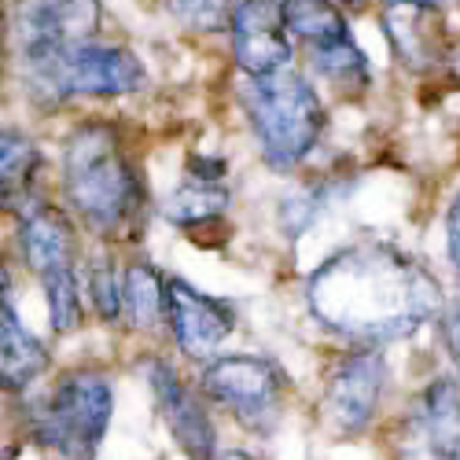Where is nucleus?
Masks as SVG:
<instances>
[{"mask_svg": "<svg viewBox=\"0 0 460 460\" xmlns=\"http://www.w3.org/2000/svg\"><path fill=\"white\" fill-rule=\"evenodd\" d=\"M243 107L254 126L261 159L273 170L298 166L317 147L324 133V107L310 78L298 70H273L261 78H247Z\"/></svg>", "mask_w": 460, "mask_h": 460, "instance_id": "39448f33", "label": "nucleus"}, {"mask_svg": "<svg viewBox=\"0 0 460 460\" xmlns=\"http://www.w3.org/2000/svg\"><path fill=\"white\" fill-rule=\"evenodd\" d=\"M203 391L217 405H225L247 431L270 435L284 405V376L273 361L254 354L214 358L203 372Z\"/></svg>", "mask_w": 460, "mask_h": 460, "instance_id": "0eeeda50", "label": "nucleus"}, {"mask_svg": "<svg viewBox=\"0 0 460 460\" xmlns=\"http://www.w3.org/2000/svg\"><path fill=\"white\" fill-rule=\"evenodd\" d=\"M163 273L147 258H133L122 270V317L137 332H151L163 324Z\"/></svg>", "mask_w": 460, "mask_h": 460, "instance_id": "a211bd4d", "label": "nucleus"}, {"mask_svg": "<svg viewBox=\"0 0 460 460\" xmlns=\"http://www.w3.org/2000/svg\"><path fill=\"white\" fill-rule=\"evenodd\" d=\"M15 243L22 265L41 280V288L78 277V225L63 207L33 199L15 217Z\"/></svg>", "mask_w": 460, "mask_h": 460, "instance_id": "1a4fd4ad", "label": "nucleus"}, {"mask_svg": "<svg viewBox=\"0 0 460 460\" xmlns=\"http://www.w3.org/2000/svg\"><path fill=\"white\" fill-rule=\"evenodd\" d=\"M233 52L247 78L284 70L291 63V33L280 15V0H240L233 12Z\"/></svg>", "mask_w": 460, "mask_h": 460, "instance_id": "4468645a", "label": "nucleus"}, {"mask_svg": "<svg viewBox=\"0 0 460 460\" xmlns=\"http://www.w3.org/2000/svg\"><path fill=\"white\" fill-rule=\"evenodd\" d=\"M163 321L173 332L177 350L191 361H207L221 350V342L233 335L236 328V310L221 298H210L203 291H196L191 284H184L181 277H166L163 280Z\"/></svg>", "mask_w": 460, "mask_h": 460, "instance_id": "9d476101", "label": "nucleus"}, {"mask_svg": "<svg viewBox=\"0 0 460 460\" xmlns=\"http://www.w3.org/2000/svg\"><path fill=\"white\" fill-rule=\"evenodd\" d=\"M59 188L66 214L82 221L93 236L129 243L144 233L147 188L114 122L89 119L66 133L59 155Z\"/></svg>", "mask_w": 460, "mask_h": 460, "instance_id": "f03ea898", "label": "nucleus"}, {"mask_svg": "<svg viewBox=\"0 0 460 460\" xmlns=\"http://www.w3.org/2000/svg\"><path fill=\"white\" fill-rule=\"evenodd\" d=\"M217 460H261V456L243 453V449H228V453H225V456H217Z\"/></svg>", "mask_w": 460, "mask_h": 460, "instance_id": "a878e982", "label": "nucleus"}, {"mask_svg": "<svg viewBox=\"0 0 460 460\" xmlns=\"http://www.w3.org/2000/svg\"><path fill=\"white\" fill-rule=\"evenodd\" d=\"M144 368H147V387L155 394V405L166 420L173 442L181 446V453L188 460H214V442H217L214 424L207 416V405L196 398V391L163 358L144 361Z\"/></svg>", "mask_w": 460, "mask_h": 460, "instance_id": "ddd939ff", "label": "nucleus"}, {"mask_svg": "<svg viewBox=\"0 0 460 460\" xmlns=\"http://www.w3.org/2000/svg\"><path fill=\"white\" fill-rule=\"evenodd\" d=\"M335 4H350V8H358V4H365V0H335Z\"/></svg>", "mask_w": 460, "mask_h": 460, "instance_id": "cd10ccee", "label": "nucleus"}, {"mask_svg": "<svg viewBox=\"0 0 460 460\" xmlns=\"http://www.w3.org/2000/svg\"><path fill=\"white\" fill-rule=\"evenodd\" d=\"M4 49H8V19L4 8H0V82H4Z\"/></svg>", "mask_w": 460, "mask_h": 460, "instance_id": "393cba45", "label": "nucleus"}, {"mask_svg": "<svg viewBox=\"0 0 460 460\" xmlns=\"http://www.w3.org/2000/svg\"><path fill=\"white\" fill-rule=\"evenodd\" d=\"M15 66L22 93L37 111H59L78 96L85 100L129 96L147 82V70L137 52H129L126 45L100 41V37L70 45L56 56L22 59Z\"/></svg>", "mask_w": 460, "mask_h": 460, "instance_id": "7ed1b4c3", "label": "nucleus"}, {"mask_svg": "<svg viewBox=\"0 0 460 460\" xmlns=\"http://www.w3.org/2000/svg\"><path fill=\"white\" fill-rule=\"evenodd\" d=\"M446 243H449L453 270L460 273V196L453 199V207H449V214H446Z\"/></svg>", "mask_w": 460, "mask_h": 460, "instance_id": "5701e85b", "label": "nucleus"}, {"mask_svg": "<svg viewBox=\"0 0 460 460\" xmlns=\"http://www.w3.org/2000/svg\"><path fill=\"white\" fill-rule=\"evenodd\" d=\"M240 0H166V12L184 26V30H196V33H217L233 22Z\"/></svg>", "mask_w": 460, "mask_h": 460, "instance_id": "412c9836", "label": "nucleus"}, {"mask_svg": "<svg viewBox=\"0 0 460 460\" xmlns=\"http://www.w3.org/2000/svg\"><path fill=\"white\" fill-rule=\"evenodd\" d=\"M103 30L100 0H15L8 15V37L15 63L56 56L70 45L93 41Z\"/></svg>", "mask_w": 460, "mask_h": 460, "instance_id": "6e6552de", "label": "nucleus"}, {"mask_svg": "<svg viewBox=\"0 0 460 460\" xmlns=\"http://www.w3.org/2000/svg\"><path fill=\"white\" fill-rule=\"evenodd\" d=\"M280 15L288 33L305 45L314 70L328 85L347 96H358L372 85V66L335 0H280Z\"/></svg>", "mask_w": 460, "mask_h": 460, "instance_id": "423d86ee", "label": "nucleus"}, {"mask_svg": "<svg viewBox=\"0 0 460 460\" xmlns=\"http://www.w3.org/2000/svg\"><path fill=\"white\" fill-rule=\"evenodd\" d=\"M305 305L332 335L383 347L409 339L442 314V288L428 265L383 243H361L332 254L305 280Z\"/></svg>", "mask_w": 460, "mask_h": 460, "instance_id": "f257e3e1", "label": "nucleus"}, {"mask_svg": "<svg viewBox=\"0 0 460 460\" xmlns=\"http://www.w3.org/2000/svg\"><path fill=\"white\" fill-rule=\"evenodd\" d=\"M387 387V365L372 350L347 354L328 376L324 387V424L335 435H361L379 409Z\"/></svg>", "mask_w": 460, "mask_h": 460, "instance_id": "9b49d317", "label": "nucleus"}, {"mask_svg": "<svg viewBox=\"0 0 460 460\" xmlns=\"http://www.w3.org/2000/svg\"><path fill=\"white\" fill-rule=\"evenodd\" d=\"M114 416V387L96 368H70L26 405L30 438L59 460H96Z\"/></svg>", "mask_w": 460, "mask_h": 460, "instance_id": "20e7f679", "label": "nucleus"}, {"mask_svg": "<svg viewBox=\"0 0 460 460\" xmlns=\"http://www.w3.org/2000/svg\"><path fill=\"white\" fill-rule=\"evenodd\" d=\"M19 453V446H8V449H0V460H12Z\"/></svg>", "mask_w": 460, "mask_h": 460, "instance_id": "bb28decb", "label": "nucleus"}, {"mask_svg": "<svg viewBox=\"0 0 460 460\" xmlns=\"http://www.w3.org/2000/svg\"><path fill=\"white\" fill-rule=\"evenodd\" d=\"M12 295V265H8V254L0 247V298Z\"/></svg>", "mask_w": 460, "mask_h": 460, "instance_id": "b1692460", "label": "nucleus"}, {"mask_svg": "<svg viewBox=\"0 0 460 460\" xmlns=\"http://www.w3.org/2000/svg\"><path fill=\"white\" fill-rule=\"evenodd\" d=\"M45 155L22 129L0 126V217H19L33 199H41Z\"/></svg>", "mask_w": 460, "mask_h": 460, "instance_id": "f3484780", "label": "nucleus"}, {"mask_svg": "<svg viewBox=\"0 0 460 460\" xmlns=\"http://www.w3.org/2000/svg\"><path fill=\"white\" fill-rule=\"evenodd\" d=\"M228 203H233V196H228V188L221 181L188 177L184 184H177L166 196L163 214L177 228H196V225H217L225 217Z\"/></svg>", "mask_w": 460, "mask_h": 460, "instance_id": "6ab92c4d", "label": "nucleus"}, {"mask_svg": "<svg viewBox=\"0 0 460 460\" xmlns=\"http://www.w3.org/2000/svg\"><path fill=\"white\" fill-rule=\"evenodd\" d=\"M82 280H85L82 288L89 291V302H93L96 317L107 321V324L119 321V317H122V270L114 265V258L103 254V251L89 254L85 277H82Z\"/></svg>", "mask_w": 460, "mask_h": 460, "instance_id": "aec40b11", "label": "nucleus"}, {"mask_svg": "<svg viewBox=\"0 0 460 460\" xmlns=\"http://www.w3.org/2000/svg\"><path fill=\"white\" fill-rule=\"evenodd\" d=\"M442 317V339H446V350H449V358H453V365L460 368V302H453L446 314H438Z\"/></svg>", "mask_w": 460, "mask_h": 460, "instance_id": "4be33fe9", "label": "nucleus"}, {"mask_svg": "<svg viewBox=\"0 0 460 460\" xmlns=\"http://www.w3.org/2000/svg\"><path fill=\"white\" fill-rule=\"evenodd\" d=\"M49 365L52 350L22 324L15 305L0 298V394L22 398L49 372Z\"/></svg>", "mask_w": 460, "mask_h": 460, "instance_id": "dca6fc26", "label": "nucleus"}, {"mask_svg": "<svg viewBox=\"0 0 460 460\" xmlns=\"http://www.w3.org/2000/svg\"><path fill=\"white\" fill-rule=\"evenodd\" d=\"M379 22L398 63L412 74L435 70L449 56V26L438 0H383Z\"/></svg>", "mask_w": 460, "mask_h": 460, "instance_id": "f8f14e48", "label": "nucleus"}, {"mask_svg": "<svg viewBox=\"0 0 460 460\" xmlns=\"http://www.w3.org/2000/svg\"><path fill=\"white\" fill-rule=\"evenodd\" d=\"M409 460H460V383L435 379L405 424Z\"/></svg>", "mask_w": 460, "mask_h": 460, "instance_id": "2eb2a0df", "label": "nucleus"}]
</instances>
